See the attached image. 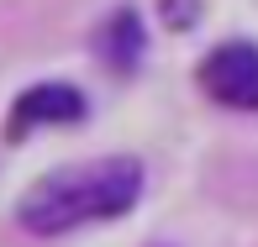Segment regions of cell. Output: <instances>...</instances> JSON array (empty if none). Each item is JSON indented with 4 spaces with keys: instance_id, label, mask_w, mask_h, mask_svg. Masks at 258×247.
<instances>
[{
    "instance_id": "cell-1",
    "label": "cell",
    "mask_w": 258,
    "mask_h": 247,
    "mask_svg": "<svg viewBox=\"0 0 258 247\" xmlns=\"http://www.w3.org/2000/svg\"><path fill=\"white\" fill-rule=\"evenodd\" d=\"M143 200V163L137 158H90L37 179L16 200V221L32 237H63L90 221H116Z\"/></svg>"
},
{
    "instance_id": "cell-2",
    "label": "cell",
    "mask_w": 258,
    "mask_h": 247,
    "mask_svg": "<svg viewBox=\"0 0 258 247\" xmlns=\"http://www.w3.org/2000/svg\"><path fill=\"white\" fill-rule=\"evenodd\" d=\"M201 90L232 111H258V42H221L195 68Z\"/></svg>"
},
{
    "instance_id": "cell-3",
    "label": "cell",
    "mask_w": 258,
    "mask_h": 247,
    "mask_svg": "<svg viewBox=\"0 0 258 247\" xmlns=\"http://www.w3.org/2000/svg\"><path fill=\"white\" fill-rule=\"evenodd\" d=\"M42 121H85V95L74 85H32L21 90L16 105H11V121H6V142H21L27 126Z\"/></svg>"
},
{
    "instance_id": "cell-4",
    "label": "cell",
    "mask_w": 258,
    "mask_h": 247,
    "mask_svg": "<svg viewBox=\"0 0 258 247\" xmlns=\"http://www.w3.org/2000/svg\"><path fill=\"white\" fill-rule=\"evenodd\" d=\"M95 48H100V58H105V68H116V74H132V68L143 63V48H148L143 16H137L132 6L111 11V16H105V27L95 32Z\"/></svg>"
}]
</instances>
